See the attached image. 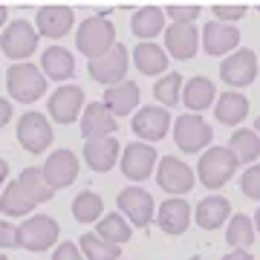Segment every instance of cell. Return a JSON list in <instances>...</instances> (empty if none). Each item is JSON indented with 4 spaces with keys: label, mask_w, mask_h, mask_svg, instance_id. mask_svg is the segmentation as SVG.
<instances>
[{
    "label": "cell",
    "mask_w": 260,
    "mask_h": 260,
    "mask_svg": "<svg viewBox=\"0 0 260 260\" xmlns=\"http://www.w3.org/2000/svg\"><path fill=\"white\" fill-rule=\"evenodd\" d=\"M75 47L81 49L87 61H95V58H104L116 47V29L107 18H87L78 26V35H75Z\"/></svg>",
    "instance_id": "cell-1"
},
{
    "label": "cell",
    "mask_w": 260,
    "mask_h": 260,
    "mask_svg": "<svg viewBox=\"0 0 260 260\" xmlns=\"http://www.w3.org/2000/svg\"><path fill=\"white\" fill-rule=\"evenodd\" d=\"M6 87H9L12 99L32 104L47 93V75L41 73L35 64H26V61L23 64H12L6 70Z\"/></svg>",
    "instance_id": "cell-2"
},
{
    "label": "cell",
    "mask_w": 260,
    "mask_h": 260,
    "mask_svg": "<svg viewBox=\"0 0 260 260\" xmlns=\"http://www.w3.org/2000/svg\"><path fill=\"white\" fill-rule=\"evenodd\" d=\"M237 156H234L229 148H208L200 156V165H197V174H200V179H203V185L208 188H223L229 179H232V174L237 171Z\"/></svg>",
    "instance_id": "cell-3"
},
{
    "label": "cell",
    "mask_w": 260,
    "mask_h": 260,
    "mask_svg": "<svg viewBox=\"0 0 260 260\" xmlns=\"http://www.w3.org/2000/svg\"><path fill=\"white\" fill-rule=\"evenodd\" d=\"M174 139H177L179 150H185V153H200V150L208 148V142L214 139V130L203 116L188 113V116H179V119L174 121Z\"/></svg>",
    "instance_id": "cell-4"
},
{
    "label": "cell",
    "mask_w": 260,
    "mask_h": 260,
    "mask_svg": "<svg viewBox=\"0 0 260 260\" xmlns=\"http://www.w3.org/2000/svg\"><path fill=\"white\" fill-rule=\"evenodd\" d=\"M58 240V223L52 217L35 214L18 225V246L29 251H47L49 246H55Z\"/></svg>",
    "instance_id": "cell-5"
},
{
    "label": "cell",
    "mask_w": 260,
    "mask_h": 260,
    "mask_svg": "<svg viewBox=\"0 0 260 260\" xmlns=\"http://www.w3.org/2000/svg\"><path fill=\"white\" fill-rule=\"evenodd\" d=\"M0 47H3V55L23 61L38 49V29L26 20H15V23L6 26V32L0 38Z\"/></svg>",
    "instance_id": "cell-6"
},
{
    "label": "cell",
    "mask_w": 260,
    "mask_h": 260,
    "mask_svg": "<svg viewBox=\"0 0 260 260\" xmlns=\"http://www.w3.org/2000/svg\"><path fill=\"white\" fill-rule=\"evenodd\" d=\"M18 142L29 153H44L52 142V124L44 113H26L18 121Z\"/></svg>",
    "instance_id": "cell-7"
},
{
    "label": "cell",
    "mask_w": 260,
    "mask_h": 260,
    "mask_svg": "<svg viewBox=\"0 0 260 260\" xmlns=\"http://www.w3.org/2000/svg\"><path fill=\"white\" fill-rule=\"evenodd\" d=\"M87 70H90V78H93V81L107 84V87H116V84H121L124 75H127V49L121 47V44H116L104 58L90 61Z\"/></svg>",
    "instance_id": "cell-8"
},
{
    "label": "cell",
    "mask_w": 260,
    "mask_h": 260,
    "mask_svg": "<svg viewBox=\"0 0 260 260\" xmlns=\"http://www.w3.org/2000/svg\"><path fill=\"white\" fill-rule=\"evenodd\" d=\"M119 208L133 225L145 229V225L153 223V208H156V205H153V197H150L145 188L130 185L119 194Z\"/></svg>",
    "instance_id": "cell-9"
},
{
    "label": "cell",
    "mask_w": 260,
    "mask_h": 260,
    "mask_svg": "<svg viewBox=\"0 0 260 260\" xmlns=\"http://www.w3.org/2000/svg\"><path fill=\"white\" fill-rule=\"evenodd\" d=\"M153 165H156V150H153V145H148V142H133V145H127L124 153H121V174L127 179H133V182L148 179Z\"/></svg>",
    "instance_id": "cell-10"
},
{
    "label": "cell",
    "mask_w": 260,
    "mask_h": 260,
    "mask_svg": "<svg viewBox=\"0 0 260 260\" xmlns=\"http://www.w3.org/2000/svg\"><path fill=\"white\" fill-rule=\"evenodd\" d=\"M220 78L229 87H246L257 78V58L249 49H237L220 64Z\"/></svg>",
    "instance_id": "cell-11"
},
{
    "label": "cell",
    "mask_w": 260,
    "mask_h": 260,
    "mask_svg": "<svg viewBox=\"0 0 260 260\" xmlns=\"http://www.w3.org/2000/svg\"><path fill=\"white\" fill-rule=\"evenodd\" d=\"M156 182L168 194H188L194 188V171L177 156H162L156 171Z\"/></svg>",
    "instance_id": "cell-12"
},
{
    "label": "cell",
    "mask_w": 260,
    "mask_h": 260,
    "mask_svg": "<svg viewBox=\"0 0 260 260\" xmlns=\"http://www.w3.org/2000/svg\"><path fill=\"white\" fill-rule=\"evenodd\" d=\"M81 107H84V90L75 87V84H64V87H58L55 93L49 95V116L58 124L75 121L78 113H81Z\"/></svg>",
    "instance_id": "cell-13"
},
{
    "label": "cell",
    "mask_w": 260,
    "mask_h": 260,
    "mask_svg": "<svg viewBox=\"0 0 260 260\" xmlns=\"http://www.w3.org/2000/svg\"><path fill=\"white\" fill-rule=\"evenodd\" d=\"M44 179L49 182V188L55 191V188H67L78 177V159H75L73 150H55V153H49V159L44 162Z\"/></svg>",
    "instance_id": "cell-14"
},
{
    "label": "cell",
    "mask_w": 260,
    "mask_h": 260,
    "mask_svg": "<svg viewBox=\"0 0 260 260\" xmlns=\"http://www.w3.org/2000/svg\"><path fill=\"white\" fill-rule=\"evenodd\" d=\"M130 127H133V133H136L139 139L156 142V139H162L168 133V127H171V113H168L165 107H142V110L133 116Z\"/></svg>",
    "instance_id": "cell-15"
},
{
    "label": "cell",
    "mask_w": 260,
    "mask_h": 260,
    "mask_svg": "<svg viewBox=\"0 0 260 260\" xmlns=\"http://www.w3.org/2000/svg\"><path fill=\"white\" fill-rule=\"evenodd\" d=\"M116 156H119V139L116 136H102V139L84 142V162L99 174H107L116 165Z\"/></svg>",
    "instance_id": "cell-16"
},
{
    "label": "cell",
    "mask_w": 260,
    "mask_h": 260,
    "mask_svg": "<svg viewBox=\"0 0 260 260\" xmlns=\"http://www.w3.org/2000/svg\"><path fill=\"white\" fill-rule=\"evenodd\" d=\"M116 116H113L102 102H93L84 107V116H81V133L87 139H102V136H113L116 130Z\"/></svg>",
    "instance_id": "cell-17"
},
{
    "label": "cell",
    "mask_w": 260,
    "mask_h": 260,
    "mask_svg": "<svg viewBox=\"0 0 260 260\" xmlns=\"http://www.w3.org/2000/svg\"><path fill=\"white\" fill-rule=\"evenodd\" d=\"M165 47L168 52L179 61H188V58L197 55V47H200V38H197V29L191 23H171L165 32Z\"/></svg>",
    "instance_id": "cell-18"
},
{
    "label": "cell",
    "mask_w": 260,
    "mask_h": 260,
    "mask_svg": "<svg viewBox=\"0 0 260 260\" xmlns=\"http://www.w3.org/2000/svg\"><path fill=\"white\" fill-rule=\"evenodd\" d=\"M73 9H67V6H44V9H38V35L44 38H64L73 26Z\"/></svg>",
    "instance_id": "cell-19"
},
{
    "label": "cell",
    "mask_w": 260,
    "mask_h": 260,
    "mask_svg": "<svg viewBox=\"0 0 260 260\" xmlns=\"http://www.w3.org/2000/svg\"><path fill=\"white\" fill-rule=\"evenodd\" d=\"M203 44L208 55H225V52H232L240 44V32H237V26H229V23H220V20L217 23H205Z\"/></svg>",
    "instance_id": "cell-20"
},
{
    "label": "cell",
    "mask_w": 260,
    "mask_h": 260,
    "mask_svg": "<svg viewBox=\"0 0 260 260\" xmlns=\"http://www.w3.org/2000/svg\"><path fill=\"white\" fill-rule=\"evenodd\" d=\"M41 73L55 81H67L75 75V58L64 47H47L41 55Z\"/></svg>",
    "instance_id": "cell-21"
},
{
    "label": "cell",
    "mask_w": 260,
    "mask_h": 260,
    "mask_svg": "<svg viewBox=\"0 0 260 260\" xmlns=\"http://www.w3.org/2000/svg\"><path fill=\"white\" fill-rule=\"evenodd\" d=\"M102 104L116 116V119H119V116H127V113H133V107L139 104V84L121 81V84H116V87H107Z\"/></svg>",
    "instance_id": "cell-22"
},
{
    "label": "cell",
    "mask_w": 260,
    "mask_h": 260,
    "mask_svg": "<svg viewBox=\"0 0 260 260\" xmlns=\"http://www.w3.org/2000/svg\"><path fill=\"white\" fill-rule=\"evenodd\" d=\"M156 220H159V229L162 232L182 234L188 229V223H191V205L185 200H168V203H162Z\"/></svg>",
    "instance_id": "cell-23"
},
{
    "label": "cell",
    "mask_w": 260,
    "mask_h": 260,
    "mask_svg": "<svg viewBox=\"0 0 260 260\" xmlns=\"http://www.w3.org/2000/svg\"><path fill=\"white\" fill-rule=\"evenodd\" d=\"M232 214V203L225 197H205L203 203L197 205V223L203 229H220Z\"/></svg>",
    "instance_id": "cell-24"
},
{
    "label": "cell",
    "mask_w": 260,
    "mask_h": 260,
    "mask_svg": "<svg viewBox=\"0 0 260 260\" xmlns=\"http://www.w3.org/2000/svg\"><path fill=\"white\" fill-rule=\"evenodd\" d=\"M133 61H136V67H139L145 75H159L168 70V55L165 49L156 47V44H139V47L133 49Z\"/></svg>",
    "instance_id": "cell-25"
},
{
    "label": "cell",
    "mask_w": 260,
    "mask_h": 260,
    "mask_svg": "<svg viewBox=\"0 0 260 260\" xmlns=\"http://www.w3.org/2000/svg\"><path fill=\"white\" fill-rule=\"evenodd\" d=\"M18 185L35 205L52 200V194H55V191L49 188V182L44 179V171H41V168H26V171L18 177Z\"/></svg>",
    "instance_id": "cell-26"
},
{
    "label": "cell",
    "mask_w": 260,
    "mask_h": 260,
    "mask_svg": "<svg viewBox=\"0 0 260 260\" xmlns=\"http://www.w3.org/2000/svg\"><path fill=\"white\" fill-rule=\"evenodd\" d=\"M214 84L208 81V78H191V81H185V90H182V102H185L188 110H205V107H211L214 102Z\"/></svg>",
    "instance_id": "cell-27"
},
{
    "label": "cell",
    "mask_w": 260,
    "mask_h": 260,
    "mask_svg": "<svg viewBox=\"0 0 260 260\" xmlns=\"http://www.w3.org/2000/svg\"><path fill=\"white\" fill-rule=\"evenodd\" d=\"M249 116V102L243 93H223L220 102H217V119L223 124H240L243 119Z\"/></svg>",
    "instance_id": "cell-28"
},
{
    "label": "cell",
    "mask_w": 260,
    "mask_h": 260,
    "mask_svg": "<svg viewBox=\"0 0 260 260\" xmlns=\"http://www.w3.org/2000/svg\"><path fill=\"white\" fill-rule=\"evenodd\" d=\"M95 234L102 237V240L113 243V246H121V243H127L130 237H133V232H130L127 220L121 217V214H104L102 220H99V229H95Z\"/></svg>",
    "instance_id": "cell-29"
},
{
    "label": "cell",
    "mask_w": 260,
    "mask_h": 260,
    "mask_svg": "<svg viewBox=\"0 0 260 260\" xmlns=\"http://www.w3.org/2000/svg\"><path fill=\"white\" fill-rule=\"evenodd\" d=\"M229 150L237 156V162H254L260 156V136L249 127H240L229 142Z\"/></svg>",
    "instance_id": "cell-30"
},
{
    "label": "cell",
    "mask_w": 260,
    "mask_h": 260,
    "mask_svg": "<svg viewBox=\"0 0 260 260\" xmlns=\"http://www.w3.org/2000/svg\"><path fill=\"white\" fill-rule=\"evenodd\" d=\"M162 9H156V6H145V9H139L136 15H133V23H130V29H133V35L136 38H153L162 32Z\"/></svg>",
    "instance_id": "cell-31"
},
{
    "label": "cell",
    "mask_w": 260,
    "mask_h": 260,
    "mask_svg": "<svg viewBox=\"0 0 260 260\" xmlns=\"http://www.w3.org/2000/svg\"><path fill=\"white\" fill-rule=\"evenodd\" d=\"M104 203L102 197L93 194V191H81V194L73 200V217L78 223H93V220H102Z\"/></svg>",
    "instance_id": "cell-32"
},
{
    "label": "cell",
    "mask_w": 260,
    "mask_h": 260,
    "mask_svg": "<svg viewBox=\"0 0 260 260\" xmlns=\"http://www.w3.org/2000/svg\"><path fill=\"white\" fill-rule=\"evenodd\" d=\"M32 208H35V203L20 191L18 182L6 185V191H3V197H0V211L9 214V217H23V214H29Z\"/></svg>",
    "instance_id": "cell-33"
},
{
    "label": "cell",
    "mask_w": 260,
    "mask_h": 260,
    "mask_svg": "<svg viewBox=\"0 0 260 260\" xmlns=\"http://www.w3.org/2000/svg\"><path fill=\"white\" fill-rule=\"evenodd\" d=\"M78 249L87 260H119V246H113V243L102 240L99 234H84L81 243H78Z\"/></svg>",
    "instance_id": "cell-34"
},
{
    "label": "cell",
    "mask_w": 260,
    "mask_h": 260,
    "mask_svg": "<svg viewBox=\"0 0 260 260\" xmlns=\"http://www.w3.org/2000/svg\"><path fill=\"white\" fill-rule=\"evenodd\" d=\"M153 95L159 99V104H165V107H174V104L182 102V75L179 73H168L162 75L153 87Z\"/></svg>",
    "instance_id": "cell-35"
},
{
    "label": "cell",
    "mask_w": 260,
    "mask_h": 260,
    "mask_svg": "<svg viewBox=\"0 0 260 260\" xmlns=\"http://www.w3.org/2000/svg\"><path fill=\"white\" fill-rule=\"evenodd\" d=\"M225 240H229V246H234V249H246V246L254 240V225H251V220L246 214H234L232 217L229 232H225Z\"/></svg>",
    "instance_id": "cell-36"
},
{
    "label": "cell",
    "mask_w": 260,
    "mask_h": 260,
    "mask_svg": "<svg viewBox=\"0 0 260 260\" xmlns=\"http://www.w3.org/2000/svg\"><path fill=\"white\" fill-rule=\"evenodd\" d=\"M243 194L249 200H260V165H251L246 174H243Z\"/></svg>",
    "instance_id": "cell-37"
},
{
    "label": "cell",
    "mask_w": 260,
    "mask_h": 260,
    "mask_svg": "<svg viewBox=\"0 0 260 260\" xmlns=\"http://www.w3.org/2000/svg\"><path fill=\"white\" fill-rule=\"evenodd\" d=\"M168 15L177 20V23H191V20L200 15V6H171Z\"/></svg>",
    "instance_id": "cell-38"
},
{
    "label": "cell",
    "mask_w": 260,
    "mask_h": 260,
    "mask_svg": "<svg viewBox=\"0 0 260 260\" xmlns=\"http://www.w3.org/2000/svg\"><path fill=\"white\" fill-rule=\"evenodd\" d=\"M52 260H84V254H81V249L75 246V243H61L55 249V254H52Z\"/></svg>",
    "instance_id": "cell-39"
},
{
    "label": "cell",
    "mask_w": 260,
    "mask_h": 260,
    "mask_svg": "<svg viewBox=\"0 0 260 260\" xmlns=\"http://www.w3.org/2000/svg\"><path fill=\"white\" fill-rule=\"evenodd\" d=\"M18 246V229L0 220V249H15Z\"/></svg>",
    "instance_id": "cell-40"
},
{
    "label": "cell",
    "mask_w": 260,
    "mask_h": 260,
    "mask_svg": "<svg viewBox=\"0 0 260 260\" xmlns=\"http://www.w3.org/2000/svg\"><path fill=\"white\" fill-rule=\"evenodd\" d=\"M214 15L220 20H240L246 15V6H214Z\"/></svg>",
    "instance_id": "cell-41"
},
{
    "label": "cell",
    "mask_w": 260,
    "mask_h": 260,
    "mask_svg": "<svg viewBox=\"0 0 260 260\" xmlns=\"http://www.w3.org/2000/svg\"><path fill=\"white\" fill-rule=\"evenodd\" d=\"M9 119H12V104L6 99H0V127L9 124Z\"/></svg>",
    "instance_id": "cell-42"
},
{
    "label": "cell",
    "mask_w": 260,
    "mask_h": 260,
    "mask_svg": "<svg viewBox=\"0 0 260 260\" xmlns=\"http://www.w3.org/2000/svg\"><path fill=\"white\" fill-rule=\"evenodd\" d=\"M223 260H251V254H249L246 249H234L232 254H225Z\"/></svg>",
    "instance_id": "cell-43"
},
{
    "label": "cell",
    "mask_w": 260,
    "mask_h": 260,
    "mask_svg": "<svg viewBox=\"0 0 260 260\" xmlns=\"http://www.w3.org/2000/svg\"><path fill=\"white\" fill-rule=\"evenodd\" d=\"M6 177H9V162H6V159H0V185L6 182Z\"/></svg>",
    "instance_id": "cell-44"
},
{
    "label": "cell",
    "mask_w": 260,
    "mask_h": 260,
    "mask_svg": "<svg viewBox=\"0 0 260 260\" xmlns=\"http://www.w3.org/2000/svg\"><path fill=\"white\" fill-rule=\"evenodd\" d=\"M3 20H6V6H0V26H3Z\"/></svg>",
    "instance_id": "cell-45"
},
{
    "label": "cell",
    "mask_w": 260,
    "mask_h": 260,
    "mask_svg": "<svg viewBox=\"0 0 260 260\" xmlns=\"http://www.w3.org/2000/svg\"><path fill=\"white\" fill-rule=\"evenodd\" d=\"M251 130H254V133L260 136V119H254V127H251Z\"/></svg>",
    "instance_id": "cell-46"
},
{
    "label": "cell",
    "mask_w": 260,
    "mask_h": 260,
    "mask_svg": "<svg viewBox=\"0 0 260 260\" xmlns=\"http://www.w3.org/2000/svg\"><path fill=\"white\" fill-rule=\"evenodd\" d=\"M254 225H257V232H260V208H257V217H254Z\"/></svg>",
    "instance_id": "cell-47"
},
{
    "label": "cell",
    "mask_w": 260,
    "mask_h": 260,
    "mask_svg": "<svg viewBox=\"0 0 260 260\" xmlns=\"http://www.w3.org/2000/svg\"><path fill=\"white\" fill-rule=\"evenodd\" d=\"M0 260H9V257H6V254H0Z\"/></svg>",
    "instance_id": "cell-48"
},
{
    "label": "cell",
    "mask_w": 260,
    "mask_h": 260,
    "mask_svg": "<svg viewBox=\"0 0 260 260\" xmlns=\"http://www.w3.org/2000/svg\"><path fill=\"white\" fill-rule=\"evenodd\" d=\"M191 260H203V257H191Z\"/></svg>",
    "instance_id": "cell-49"
}]
</instances>
